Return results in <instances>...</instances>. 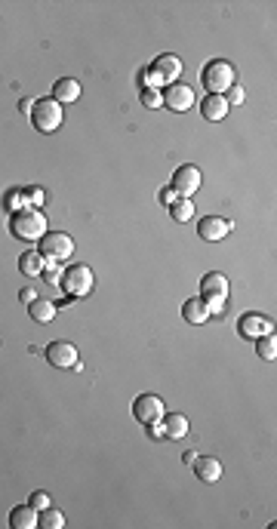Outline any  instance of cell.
<instances>
[{
  "instance_id": "cell-32",
  "label": "cell",
  "mask_w": 277,
  "mask_h": 529,
  "mask_svg": "<svg viewBox=\"0 0 277 529\" xmlns=\"http://www.w3.org/2000/svg\"><path fill=\"white\" fill-rule=\"evenodd\" d=\"M176 197H179V194H176L173 188H163V191H161V203H167V207L176 200Z\"/></svg>"
},
{
  "instance_id": "cell-2",
  "label": "cell",
  "mask_w": 277,
  "mask_h": 529,
  "mask_svg": "<svg viewBox=\"0 0 277 529\" xmlns=\"http://www.w3.org/2000/svg\"><path fill=\"white\" fill-rule=\"evenodd\" d=\"M201 299L207 302L209 317H222V311H225V299H228V277L222 274V271H209V274H203Z\"/></svg>"
},
{
  "instance_id": "cell-8",
  "label": "cell",
  "mask_w": 277,
  "mask_h": 529,
  "mask_svg": "<svg viewBox=\"0 0 277 529\" xmlns=\"http://www.w3.org/2000/svg\"><path fill=\"white\" fill-rule=\"evenodd\" d=\"M163 413H167V406H163V400L157 394H138L133 400V415L142 425H151V422H161Z\"/></svg>"
},
{
  "instance_id": "cell-18",
  "label": "cell",
  "mask_w": 277,
  "mask_h": 529,
  "mask_svg": "<svg viewBox=\"0 0 277 529\" xmlns=\"http://www.w3.org/2000/svg\"><path fill=\"white\" fill-rule=\"evenodd\" d=\"M10 526L12 529H34L37 526V511L31 505H19L10 511Z\"/></svg>"
},
{
  "instance_id": "cell-9",
  "label": "cell",
  "mask_w": 277,
  "mask_h": 529,
  "mask_svg": "<svg viewBox=\"0 0 277 529\" xmlns=\"http://www.w3.org/2000/svg\"><path fill=\"white\" fill-rule=\"evenodd\" d=\"M46 360L56 369H81V354L71 342H52L46 345Z\"/></svg>"
},
{
  "instance_id": "cell-20",
  "label": "cell",
  "mask_w": 277,
  "mask_h": 529,
  "mask_svg": "<svg viewBox=\"0 0 277 529\" xmlns=\"http://www.w3.org/2000/svg\"><path fill=\"white\" fill-rule=\"evenodd\" d=\"M43 264H46V259L37 253V249H25L22 259H19V271H22L25 277H37V274H43Z\"/></svg>"
},
{
  "instance_id": "cell-26",
  "label": "cell",
  "mask_w": 277,
  "mask_h": 529,
  "mask_svg": "<svg viewBox=\"0 0 277 529\" xmlns=\"http://www.w3.org/2000/svg\"><path fill=\"white\" fill-rule=\"evenodd\" d=\"M41 277H43L46 283H50L52 289H59V283H62V268H59L56 262H46V264H43V274H41Z\"/></svg>"
},
{
  "instance_id": "cell-24",
  "label": "cell",
  "mask_w": 277,
  "mask_h": 529,
  "mask_svg": "<svg viewBox=\"0 0 277 529\" xmlns=\"http://www.w3.org/2000/svg\"><path fill=\"white\" fill-rule=\"evenodd\" d=\"M256 354H259L262 360H268V363L274 360V357H277V339H274V333H268V335H262V339H256Z\"/></svg>"
},
{
  "instance_id": "cell-35",
  "label": "cell",
  "mask_w": 277,
  "mask_h": 529,
  "mask_svg": "<svg viewBox=\"0 0 277 529\" xmlns=\"http://www.w3.org/2000/svg\"><path fill=\"white\" fill-rule=\"evenodd\" d=\"M31 105H34V102H28V98H22V102H19V108H22L25 114H31Z\"/></svg>"
},
{
  "instance_id": "cell-28",
  "label": "cell",
  "mask_w": 277,
  "mask_h": 529,
  "mask_svg": "<svg viewBox=\"0 0 277 529\" xmlns=\"http://www.w3.org/2000/svg\"><path fill=\"white\" fill-rule=\"evenodd\" d=\"M28 505L34 508V511H43V508H50V495H46V492H31Z\"/></svg>"
},
{
  "instance_id": "cell-29",
  "label": "cell",
  "mask_w": 277,
  "mask_h": 529,
  "mask_svg": "<svg viewBox=\"0 0 277 529\" xmlns=\"http://www.w3.org/2000/svg\"><path fill=\"white\" fill-rule=\"evenodd\" d=\"M25 200H28V207H41V203H43V188H28V191H25Z\"/></svg>"
},
{
  "instance_id": "cell-15",
  "label": "cell",
  "mask_w": 277,
  "mask_h": 529,
  "mask_svg": "<svg viewBox=\"0 0 277 529\" xmlns=\"http://www.w3.org/2000/svg\"><path fill=\"white\" fill-rule=\"evenodd\" d=\"M52 98H56L59 105L77 102V98H81V83H77L74 77H59V81L52 83Z\"/></svg>"
},
{
  "instance_id": "cell-25",
  "label": "cell",
  "mask_w": 277,
  "mask_h": 529,
  "mask_svg": "<svg viewBox=\"0 0 277 529\" xmlns=\"http://www.w3.org/2000/svg\"><path fill=\"white\" fill-rule=\"evenodd\" d=\"M138 98H142V105H145V108H161V105H163V92L157 90V87H145V90H142V96H138Z\"/></svg>"
},
{
  "instance_id": "cell-12",
  "label": "cell",
  "mask_w": 277,
  "mask_h": 529,
  "mask_svg": "<svg viewBox=\"0 0 277 529\" xmlns=\"http://www.w3.org/2000/svg\"><path fill=\"white\" fill-rule=\"evenodd\" d=\"M231 228H234L231 219H222V216H203V219L197 222V234H201V240H209V243L222 240Z\"/></svg>"
},
{
  "instance_id": "cell-30",
  "label": "cell",
  "mask_w": 277,
  "mask_h": 529,
  "mask_svg": "<svg viewBox=\"0 0 277 529\" xmlns=\"http://www.w3.org/2000/svg\"><path fill=\"white\" fill-rule=\"evenodd\" d=\"M148 428V434L154 440H167V431H163V422H151V425H145Z\"/></svg>"
},
{
  "instance_id": "cell-21",
  "label": "cell",
  "mask_w": 277,
  "mask_h": 529,
  "mask_svg": "<svg viewBox=\"0 0 277 529\" xmlns=\"http://www.w3.org/2000/svg\"><path fill=\"white\" fill-rule=\"evenodd\" d=\"M28 314H31V320H37V323H50L52 317H56V305H52L50 299H43V295H37L34 302H28Z\"/></svg>"
},
{
  "instance_id": "cell-14",
  "label": "cell",
  "mask_w": 277,
  "mask_h": 529,
  "mask_svg": "<svg viewBox=\"0 0 277 529\" xmlns=\"http://www.w3.org/2000/svg\"><path fill=\"white\" fill-rule=\"evenodd\" d=\"M194 474L203 480V484H216L222 477V461L213 459V455H203V459H194Z\"/></svg>"
},
{
  "instance_id": "cell-31",
  "label": "cell",
  "mask_w": 277,
  "mask_h": 529,
  "mask_svg": "<svg viewBox=\"0 0 277 529\" xmlns=\"http://www.w3.org/2000/svg\"><path fill=\"white\" fill-rule=\"evenodd\" d=\"M225 102H228V108H231V105H240V102H243V90L237 87V83H234V87H231V90H228Z\"/></svg>"
},
{
  "instance_id": "cell-23",
  "label": "cell",
  "mask_w": 277,
  "mask_h": 529,
  "mask_svg": "<svg viewBox=\"0 0 277 529\" xmlns=\"http://www.w3.org/2000/svg\"><path fill=\"white\" fill-rule=\"evenodd\" d=\"M170 216H173L176 222H188L191 216H194V203H191V197H176V200L170 203Z\"/></svg>"
},
{
  "instance_id": "cell-3",
  "label": "cell",
  "mask_w": 277,
  "mask_h": 529,
  "mask_svg": "<svg viewBox=\"0 0 277 529\" xmlns=\"http://www.w3.org/2000/svg\"><path fill=\"white\" fill-rule=\"evenodd\" d=\"M201 83L207 87L209 96H225V92L234 87V68H231V62H225V59L207 62V68H203V74H201Z\"/></svg>"
},
{
  "instance_id": "cell-6",
  "label": "cell",
  "mask_w": 277,
  "mask_h": 529,
  "mask_svg": "<svg viewBox=\"0 0 277 529\" xmlns=\"http://www.w3.org/2000/svg\"><path fill=\"white\" fill-rule=\"evenodd\" d=\"M37 253H41L46 262H68L71 256H74V240H71L68 234H62V231H50V234H43Z\"/></svg>"
},
{
  "instance_id": "cell-1",
  "label": "cell",
  "mask_w": 277,
  "mask_h": 529,
  "mask_svg": "<svg viewBox=\"0 0 277 529\" xmlns=\"http://www.w3.org/2000/svg\"><path fill=\"white\" fill-rule=\"evenodd\" d=\"M10 234L25 243H41L46 234V216L34 207H22L10 216Z\"/></svg>"
},
{
  "instance_id": "cell-19",
  "label": "cell",
  "mask_w": 277,
  "mask_h": 529,
  "mask_svg": "<svg viewBox=\"0 0 277 529\" xmlns=\"http://www.w3.org/2000/svg\"><path fill=\"white\" fill-rule=\"evenodd\" d=\"M201 114L207 117V121H222V117L228 114L225 96H207V98L201 102Z\"/></svg>"
},
{
  "instance_id": "cell-4",
  "label": "cell",
  "mask_w": 277,
  "mask_h": 529,
  "mask_svg": "<svg viewBox=\"0 0 277 529\" xmlns=\"http://www.w3.org/2000/svg\"><path fill=\"white\" fill-rule=\"evenodd\" d=\"M92 283H96V277H92L90 264H68V268L62 271L59 289H62L65 295H71V299H83V295L92 293Z\"/></svg>"
},
{
  "instance_id": "cell-16",
  "label": "cell",
  "mask_w": 277,
  "mask_h": 529,
  "mask_svg": "<svg viewBox=\"0 0 277 529\" xmlns=\"http://www.w3.org/2000/svg\"><path fill=\"white\" fill-rule=\"evenodd\" d=\"M182 317H185L188 323H194V326H197V323H207V320H209V308H207V302H203L201 295L188 299V302L182 305Z\"/></svg>"
},
{
  "instance_id": "cell-11",
  "label": "cell",
  "mask_w": 277,
  "mask_h": 529,
  "mask_svg": "<svg viewBox=\"0 0 277 529\" xmlns=\"http://www.w3.org/2000/svg\"><path fill=\"white\" fill-rule=\"evenodd\" d=\"M163 92V105H167L170 111H188L191 105H194V90L188 87V83H170Z\"/></svg>"
},
{
  "instance_id": "cell-17",
  "label": "cell",
  "mask_w": 277,
  "mask_h": 529,
  "mask_svg": "<svg viewBox=\"0 0 277 529\" xmlns=\"http://www.w3.org/2000/svg\"><path fill=\"white\" fill-rule=\"evenodd\" d=\"M163 431H167V440H182L185 434H188V419H185L182 413H163Z\"/></svg>"
},
{
  "instance_id": "cell-34",
  "label": "cell",
  "mask_w": 277,
  "mask_h": 529,
  "mask_svg": "<svg viewBox=\"0 0 277 529\" xmlns=\"http://www.w3.org/2000/svg\"><path fill=\"white\" fill-rule=\"evenodd\" d=\"M194 459H197V453H191V449L182 455V461H185V465H194Z\"/></svg>"
},
{
  "instance_id": "cell-7",
  "label": "cell",
  "mask_w": 277,
  "mask_h": 529,
  "mask_svg": "<svg viewBox=\"0 0 277 529\" xmlns=\"http://www.w3.org/2000/svg\"><path fill=\"white\" fill-rule=\"evenodd\" d=\"M151 77H154V83H163V87H170V83H176V77L182 74V59L173 56V52H163V56H157L154 62H151Z\"/></svg>"
},
{
  "instance_id": "cell-10",
  "label": "cell",
  "mask_w": 277,
  "mask_h": 529,
  "mask_svg": "<svg viewBox=\"0 0 277 529\" xmlns=\"http://www.w3.org/2000/svg\"><path fill=\"white\" fill-rule=\"evenodd\" d=\"M201 182H203L201 169L191 167V163H185V167H179L173 173V185H170V188H173L179 197H191L194 191H201Z\"/></svg>"
},
{
  "instance_id": "cell-13",
  "label": "cell",
  "mask_w": 277,
  "mask_h": 529,
  "mask_svg": "<svg viewBox=\"0 0 277 529\" xmlns=\"http://www.w3.org/2000/svg\"><path fill=\"white\" fill-rule=\"evenodd\" d=\"M237 333H240L243 339H262V335L271 333V320H268L265 314H243L240 320H237Z\"/></svg>"
},
{
  "instance_id": "cell-5",
  "label": "cell",
  "mask_w": 277,
  "mask_h": 529,
  "mask_svg": "<svg viewBox=\"0 0 277 529\" xmlns=\"http://www.w3.org/2000/svg\"><path fill=\"white\" fill-rule=\"evenodd\" d=\"M62 105L56 102V98H37L34 105H31V123H34L37 132H56L62 127Z\"/></svg>"
},
{
  "instance_id": "cell-33",
  "label": "cell",
  "mask_w": 277,
  "mask_h": 529,
  "mask_svg": "<svg viewBox=\"0 0 277 529\" xmlns=\"http://www.w3.org/2000/svg\"><path fill=\"white\" fill-rule=\"evenodd\" d=\"M19 299H22V302H25V305H28V302H34V299H37V295H34V293H31V289H22V295H19Z\"/></svg>"
},
{
  "instance_id": "cell-22",
  "label": "cell",
  "mask_w": 277,
  "mask_h": 529,
  "mask_svg": "<svg viewBox=\"0 0 277 529\" xmlns=\"http://www.w3.org/2000/svg\"><path fill=\"white\" fill-rule=\"evenodd\" d=\"M37 526L41 529H62L65 526V517L62 511H56V508H43V511H37Z\"/></svg>"
},
{
  "instance_id": "cell-27",
  "label": "cell",
  "mask_w": 277,
  "mask_h": 529,
  "mask_svg": "<svg viewBox=\"0 0 277 529\" xmlns=\"http://www.w3.org/2000/svg\"><path fill=\"white\" fill-rule=\"evenodd\" d=\"M22 207H28V200H25V191H22V188H12L10 194H6V209H10V213H16V209H22Z\"/></svg>"
}]
</instances>
